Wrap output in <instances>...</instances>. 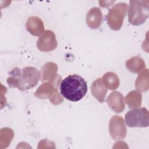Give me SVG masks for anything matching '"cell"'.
Returning <instances> with one entry per match:
<instances>
[{
    "label": "cell",
    "mask_w": 149,
    "mask_h": 149,
    "mask_svg": "<svg viewBox=\"0 0 149 149\" xmlns=\"http://www.w3.org/2000/svg\"><path fill=\"white\" fill-rule=\"evenodd\" d=\"M57 90L54 88L52 83H44L41 85L35 93V95L41 99L49 98L51 102L54 104L55 95H58Z\"/></svg>",
    "instance_id": "9"
},
{
    "label": "cell",
    "mask_w": 149,
    "mask_h": 149,
    "mask_svg": "<svg viewBox=\"0 0 149 149\" xmlns=\"http://www.w3.org/2000/svg\"><path fill=\"white\" fill-rule=\"evenodd\" d=\"M109 108L116 113L122 112L125 109L124 97L119 91L111 93L106 100Z\"/></svg>",
    "instance_id": "8"
},
{
    "label": "cell",
    "mask_w": 149,
    "mask_h": 149,
    "mask_svg": "<svg viewBox=\"0 0 149 149\" xmlns=\"http://www.w3.org/2000/svg\"><path fill=\"white\" fill-rule=\"evenodd\" d=\"M141 94L140 93L133 90L128 93L125 97V102L130 108H137L141 107Z\"/></svg>",
    "instance_id": "15"
},
{
    "label": "cell",
    "mask_w": 149,
    "mask_h": 149,
    "mask_svg": "<svg viewBox=\"0 0 149 149\" xmlns=\"http://www.w3.org/2000/svg\"><path fill=\"white\" fill-rule=\"evenodd\" d=\"M27 30L32 35H41L44 31V26L41 19L37 16L30 17L26 23Z\"/></svg>",
    "instance_id": "11"
},
{
    "label": "cell",
    "mask_w": 149,
    "mask_h": 149,
    "mask_svg": "<svg viewBox=\"0 0 149 149\" xmlns=\"http://www.w3.org/2000/svg\"><path fill=\"white\" fill-rule=\"evenodd\" d=\"M91 91L92 95L100 102L104 101L108 90L104 86L101 78L97 79L93 82L91 86Z\"/></svg>",
    "instance_id": "12"
},
{
    "label": "cell",
    "mask_w": 149,
    "mask_h": 149,
    "mask_svg": "<svg viewBox=\"0 0 149 149\" xmlns=\"http://www.w3.org/2000/svg\"><path fill=\"white\" fill-rule=\"evenodd\" d=\"M60 93L66 100L76 102L81 100L86 94L87 84L80 76L73 74L62 80L59 86Z\"/></svg>",
    "instance_id": "2"
},
{
    "label": "cell",
    "mask_w": 149,
    "mask_h": 149,
    "mask_svg": "<svg viewBox=\"0 0 149 149\" xmlns=\"http://www.w3.org/2000/svg\"><path fill=\"white\" fill-rule=\"evenodd\" d=\"M102 20V13L101 9L97 7L92 8L87 12L86 16V23L92 29L99 28Z\"/></svg>",
    "instance_id": "10"
},
{
    "label": "cell",
    "mask_w": 149,
    "mask_h": 149,
    "mask_svg": "<svg viewBox=\"0 0 149 149\" xmlns=\"http://www.w3.org/2000/svg\"><path fill=\"white\" fill-rule=\"evenodd\" d=\"M149 1L131 0L129 1L128 20L133 25L143 24L148 17Z\"/></svg>",
    "instance_id": "3"
},
{
    "label": "cell",
    "mask_w": 149,
    "mask_h": 149,
    "mask_svg": "<svg viewBox=\"0 0 149 149\" xmlns=\"http://www.w3.org/2000/svg\"><path fill=\"white\" fill-rule=\"evenodd\" d=\"M127 5L124 2L118 3L109 10L107 20L110 28L113 30H119L126 16Z\"/></svg>",
    "instance_id": "5"
},
{
    "label": "cell",
    "mask_w": 149,
    "mask_h": 149,
    "mask_svg": "<svg viewBox=\"0 0 149 149\" xmlns=\"http://www.w3.org/2000/svg\"><path fill=\"white\" fill-rule=\"evenodd\" d=\"M109 132L115 141L123 140L126 136V128L122 117L119 115L112 116L109 123Z\"/></svg>",
    "instance_id": "6"
},
{
    "label": "cell",
    "mask_w": 149,
    "mask_h": 149,
    "mask_svg": "<svg viewBox=\"0 0 149 149\" xmlns=\"http://www.w3.org/2000/svg\"><path fill=\"white\" fill-rule=\"evenodd\" d=\"M126 66L129 71L137 73L145 68V63L140 57L134 56L126 61Z\"/></svg>",
    "instance_id": "14"
},
{
    "label": "cell",
    "mask_w": 149,
    "mask_h": 149,
    "mask_svg": "<svg viewBox=\"0 0 149 149\" xmlns=\"http://www.w3.org/2000/svg\"><path fill=\"white\" fill-rule=\"evenodd\" d=\"M102 81L107 88L115 90L119 86V79L118 76L113 72H109L106 73L102 78Z\"/></svg>",
    "instance_id": "13"
},
{
    "label": "cell",
    "mask_w": 149,
    "mask_h": 149,
    "mask_svg": "<svg viewBox=\"0 0 149 149\" xmlns=\"http://www.w3.org/2000/svg\"><path fill=\"white\" fill-rule=\"evenodd\" d=\"M148 70L146 69L138 76L135 83V86L139 91H146L148 90Z\"/></svg>",
    "instance_id": "16"
},
{
    "label": "cell",
    "mask_w": 149,
    "mask_h": 149,
    "mask_svg": "<svg viewBox=\"0 0 149 149\" xmlns=\"http://www.w3.org/2000/svg\"><path fill=\"white\" fill-rule=\"evenodd\" d=\"M125 123L130 127H147L149 125L148 112L146 108H134L125 115Z\"/></svg>",
    "instance_id": "4"
},
{
    "label": "cell",
    "mask_w": 149,
    "mask_h": 149,
    "mask_svg": "<svg viewBox=\"0 0 149 149\" xmlns=\"http://www.w3.org/2000/svg\"><path fill=\"white\" fill-rule=\"evenodd\" d=\"M40 76V72L34 67L27 66L22 69L15 68L9 73L7 83L12 87L26 91L37 84Z\"/></svg>",
    "instance_id": "1"
},
{
    "label": "cell",
    "mask_w": 149,
    "mask_h": 149,
    "mask_svg": "<svg viewBox=\"0 0 149 149\" xmlns=\"http://www.w3.org/2000/svg\"><path fill=\"white\" fill-rule=\"evenodd\" d=\"M37 46L42 52H49L57 47V41L54 33L49 30L44 31L37 41Z\"/></svg>",
    "instance_id": "7"
}]
</instances>
